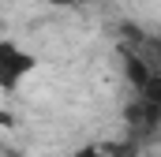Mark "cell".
I'll return each instance as SVG.
<instances>
[{"label":"cell","instance_id":"obj_1","mask_svg":"<svg viewBox=\"0 0 161 157\" xmlns=\"http://www.w3.org/2000/svg\"><path fill=\"white\" fill-rule=\"evenodd\" d=\"M38 56L15 38H0V90H19L38 71Z\"/></svg>","mask_w":161,"mask_h":157},{"label":"cell","instance_id":"obj_2","mask_svg":"<svg viewBox=\"0 0 161 157\" xmlns=\"http://www.w3.org/2000/svg\"><path fill=\"white\" fill-rule=\"evenodd\" d=\"M68 157H116V146H109V142H86L79 150H71Z\"/></svg>","mask_w":161,"mask_h":157},{"label":"cell","instance_id":"obj_3","mask_svg":"<svg viewBox=\"0 0 161 157\" xmlns=\"http://www.w3.org/2000/svg\"><path fill=\"white\" fill-rule=\"evenodd\" d=\"M49 4H56V8H79V4H90V0H49Z\"/></svg>","mask_w":161,"mask_h":157}]
</instances>
